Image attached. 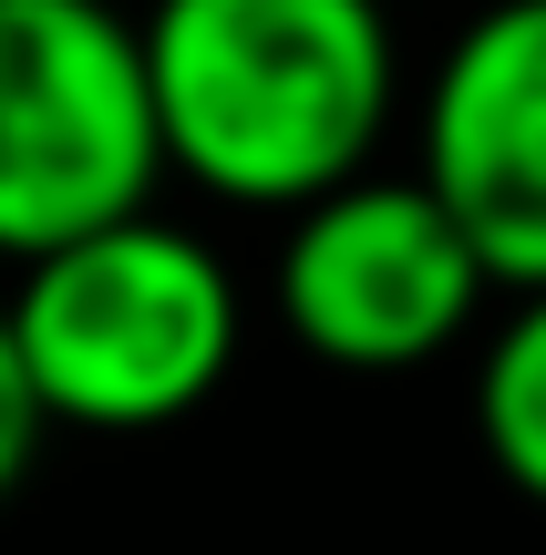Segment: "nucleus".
<instances>
[{"label":"nucleus","instance_id":"nucleus-2","mask_svg":"<svg viewBox=\"0 0 546 555\" xmlns=\"http://www.w3.org/2000/svg\"><path fill=\"white\" fill-rule=\"evenodd\" d=\"M11 339L41 412L82 433H165L238 371V278L176 217H124L11 278Z\"/></svg>","mask_w":546,"mask_h":555},{"label":"nucleus","instance_id":"nucleus-4","mask_svg":"<svg viewBox=\"0 0 546 555\" xmlns=\"http://www.w3.org/2000/svg\"><path fill=\"white\" fill-rule=\"evenodd\" d=\"M485 258L423 176H361L300 206L279 247V319L330 371H423L485 309Z\"/></svg>","mask_w":546,"mask_h":555},{"label":"nucleus","instance_id":"nucleus-7","mask_svg":"<svg viewBox=\"0 0 546 555\" xmlns=\"http://www.w3.org/2000/svg\"><path fill=\"white\" fill-rule=\"evenodd\" d=\"M41 433H52V412H41L31 371H21V339H11V309H0V504L21 494V474H31Z\"/></svg>","mask_w":546,"mask_h":555},{"label":"nucleus","instance_id":"nucleus-6","mask_svg":"<svg viewBox=\"0 0 546 555\" xmlns=\"http://www.w3.org/2000/svg\"><path fill=\"white\" fill-rule=\"evenodd\" d=\"M474 433L495 474L526 504H546V298H516V319L474 360Z\"/></svg>","mask_w":546,"mask_h":555},{"label":"nucleus","instance_id":"nucleus-1","mask_svg":"<svg viewBox=\"0 0 546 555\" xmlns=\"http://www.w3.org/2000/svg\"><path fill=\"white\" fill-rule=\"evenodd\" d=\"M144 82L165 176L300 217L371 176V144L403 103L392 0H155Z\"/></svg>","mask_w":546,"mask_h":555},{"label":"nucleus","instance_id":"nucleus-3","mask_svg":"<svg viewBox=\"0 0 546 555\" xmlns=\"http://www.w3.org/2000/svg\"><path fill=\"white\" fill-rule=\"evenodd\" d=\"M165 124L144 21L114 0H0V258L31 268L73 237L155 217Z\"/></svg>","mask_w":546,"mask_h":555},{"label":"nucleus","instance_id":"nucleus-5","mask_svg":"<svg viewBox=\"0 0 546 555\" xmlns=\"http://www.w3.org/2000/svg\"><path fill=\"white\" fill-rule=\"evenodd\" d=\"M423 185L495 288L546 298V0H495L423 93Z\"/></svg>","mask_w":546,"mask_h":555}]
</instances>
